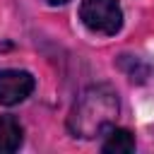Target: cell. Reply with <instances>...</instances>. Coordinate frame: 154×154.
I'll return each mask as SVG.
<instances>
[{"label":"cell","instance_id":"cell-1","mask_svg":"<svg viewBox=\"0 0 154 154\" xmlns=\"http://www.w3.org/2000/svg\"><path fill=\"white\" fill-rule=\"evenodd\" d=\"M118 94L108 84L89 87L77 96L67 116V128L75 137L91 140L96 135H103L106 128H111L118 116Z\"/></svg>","mask_w":154,"mask_h":154},{"label":"cell","instance_id":"cell-2","mask_svg":"<svg viewBox=\"0 0 154 154\" xmlns=\"http://www.w3.org/2000/svg\"><path fill=\"white\" fill-rule=\"evenodd\" d=\"M79 19L89 31L101 36H113L123 26V10L118 0H82Z\"/></svg>","mask_w":154,"mask_h":154},{"label":"cell","instance_id":"cell-3","mask_svg":"<svg viewBox=\"0 0 154 154\" xmlns=\"http://www.w3.org/2000/svg\"><path fill=\"white\" fill-rule=\"evenodd\" d=\"M36 82L34 75L26 70H2L0 72V103L2 106H14L22 103L31 91Z\"/></svg>","mask_w":154,"mask_h":154},{"label":"cell","instance_id":"cell-4","mask_svg":"<svg viewBox=\"0 0 154 154\" xmlns=\"http://www.w3.org/2000/svg\"><path fill=\"white\" fill-rule=\"evenodd\" d=\"M24 130L14 116H0V154L17 152L22 147Z\"/></svg>","mask_w":154,"mask_h":154},{"label":"cell","instance_id":"cell-5","mask_svg":"<svg viewBox=\"0 0 154 154\" xmlns=\"http://www.w3.org/2000/svg\"><path fill=\"white\" fill-rule=\"evenodd\" d=\"M103 135H106V140L101 144L103 154H128L135 149V137L125 128H106Z\"/></svg>","mask_w":154,"mask_h":154},{"label":"cell","instance_id":"cell-6","mask_svg":"<svg viewBox=\"0 0 154 154\" xmlns=\"http://www.w3.org/2000/svg\"><path fill=\"white\" fill-rule=\"evenodd\" d=\"M118 65H120V70L132 79V82H144L147 77H149V65L147 63H142L140 58H135V55H120V60H118Z\"/></svg>","mask_w":154,"mask_h":154},{"label":"cell","instance_id":"cell-7","mask_svg":"<svg viewBox=\"0 0 154 154\" xmlns=\"http://www.w3.org/2000/svg\"><path fill=\"white\" fill-rule=\"evenodd\" d=\"M51 5H63V2H67V0H48Z\"/></svg>","mask_w":154,"mask_h":154}]
</instances>
